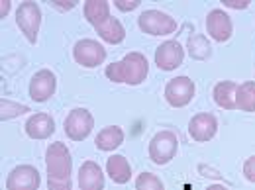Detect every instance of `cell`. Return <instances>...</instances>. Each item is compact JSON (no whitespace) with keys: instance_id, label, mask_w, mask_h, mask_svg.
Returning <instances> with one entry per match:
<instances>
[{"instance_id":"1","label":"cell","mask_w":255,"mask_h":190,"mask_svg":"<svg viewBox=\"0 0 255 190\" xmlns=\"http://www.w3.org/2000/svg\"><path fill=\"white\" fill-rule=\"evenodd\" d=\"M104 73H106L108 81H112V83H124V85L135 87V85H141L147 79L149 63H147L143 53L131 51V53L124 55V59L108 65Z\"/></svg>"},{"instance_id":"2","label":"cell","mask_w":255,"mask_h":190,"mask_svg":"<svg viewBox=\"0 0 255 190\" xmlns=\"http://www.w3.org/2000/svg\"><path fill=\"white\" fill-rule=\"evenodd\" d=\"M45 169L51 179H71L73 159L63 141H55L45 151Z\"/></svg>"},{"instance_id":"3","label":"cell","mask_w":255,"mask_h":190,"mask_svg":"<svg viewBox=\"0 0 255 190\" xmlns=\"http://www.w3.org/2000/svg\"><path fill=\"white\" fill-rule=\"evenodd\" d=\"M149 159L155 163V165H167L171 163L177 151H179V139L173 131L169 129H163V131H157L151 141H149Z\"/></svg>"},{"instance_id":"4","label":"cell","mask_w":255,"mask_h":190,"mask_svg":"<svg viewBox=\"0 0 255 190\" xmlns=\"http://www.w3.org/2000/svg\"><path fill=\"white\" fill-rule=\"evenodd\" d=\"M137 26L147 35H169L177 30V20L161 10H145L137 18Z\"/></svg>"},{"instance_id":"5","label":"cell","mask_w":255,"mask_h":190,"mask_svg":"<svg viewBox=\"0 0 255 190\" xmlns=\"http://www.w3.org/2000/svg\"><path fill=\"white\" fill-rule=\"evenodd\" d=\"M16 24L22 30V33L26 35V39L30 43L37 41V32L41 26V8L37 2H22L16 10Z\"/></svg>"},{"instance_id":"6","label":"cell","mask_w":255,"mask_h":190,"mask_svg":"<svg viewBox=\"0 0 255 190\" xmlns=\"http://www.w3.org/2000/svg\"><path fill=\"white\" fill-rule=\"evenodd\" d=\"M194 93H196V85L187 75L175 77L165 85V100L173 108H185L187 104H191Z\"/></svg>"},{"instance_id":"7","label":"cell","mask_w":255,"mask_h":190,"mask_svg":"<svg viewBox=\"0 0 255 190\" xmlns=\"http://www.w3.org/2000/svg\"><path fill=\"white\" fill-rule=\"evenodd\" d=\"M95 127V118L87 108H75L65 118V133L73 141H83L91 135Z\"/></svg>"},{"instance_id":"8","label":"cell","mask_w":255,"mask_h":190,"mask_svg":"<svg viewBox=\"0 0 255 190\" xmlns=\"http://www.w3.org/2000/svg\"><path fill=\"white\" fill-rule=\"evenodd\" d=\"M73 59L85 69H95L104 63L106 49L96 39H79L73 47Z\"/></svg>"},{"instance_id":"9","label":"cell","mask_w":255,"mask_h":190,"mask_svg":"<svg viewBox=\"0 0 255 190\" xmlns=\"http://www.w3.org/2000/svg\"><path fill=\"white\" fill-rule=\"evenodd\" d=\"M39 185H41V177L33 165L14 167L6 179V190H37Z\"/></svg>"},{"instance_id":"10","label":"cell","mask_w":255,"mask_h":190,"mask_svg":"<svg viewBox=\"0 0 255 190\" xmlns=\"http://www.w3.org/2000/svg\"><path fill=\"white\" fill-rule=\"evenodd\" d=\"M185 59V47L177 39H167L155 49V65L161 71H175L183 65Z\"/></svg>"},{"instance_id":"11","label":"cell","mask_w":255,"mask_h":190,"mask_svg":"<svg viewBox=\"0 0 255 190\" xmlns=\"http://www.w3.org/2000/svg\"><path fill=\"white\" fill-rule=\"evenodd\" d=\"M57 91V77L49 69H39L30 81V98L35 102H45Z\"/></svg>"},{"instance_id":"12","label":"cell","mask_w":255,"mask_h":190,"mask_svg":"<svg viewBox=\"0 0 255 190\" xmlns=\"http://www.w3.org/2000/svg\"><path fill=\"white\" fill-rule=\"evenodd\" d=\"M216 131H218V120L210 112H200L192 116L189 122V135L198 143L210 141L216 135Z\"/></svg>"},{"instance_id":"13","label":"cell","mask_w":255,"mask_h":190,"mask_svg":"<svg viewBox=\"0 0 255 190\" xmlns=\"http://www.w3.org/2000/svg\"><path fill=\"white\" fill-rule=\"evenodd\" d=\"M206 32L208 35L214 39V41H228L234 33V24H232V18L224 12L222 8H214L208 12L206 16Z\"/></svg>"},{"instance_id":"14","label":"cell","mask_w":255,"mask_h":190,"mask_svg":"<svg viewBox=\"0 0 255 190\" xmlns=\"http://www.w3.org/2000/svg\"><path fill=\"white\" fill-rule=\"evenodd\" d=\"M24 129H26V135L32 139H47L55 133V120L47 112H37L28 118Z\"/></svg>"},{"instance_id":"15","label":"cell","mask_w":255,"mask_h":190,"mask_svg":"<svg viewBox=\"0 0 255 190\" xmlns=\"http://www.w3.org/2000/svg\"><path fill=\"white\" fill-rule=\"evenodd\" d=\"M81 190H104V173L95 161H85L79 169Z\"/></svg>"},{"instance_id":"16","label":"cell","mask_w":255,"mask_h":190,"mask_svg":"<svg viewBox=\"0 0 255 190\" xmlns=\"http://www.w3.org/2000/svg\"><path fill=\"white\" fill-rule=\"evenodd\" d=\"M122 143H124V129L120 126H106L98 131L95 139L96 149L100 151H114Z\"/></svg>"},{"instance_id":"17","label":"cell","mask_w":255,"mask_h":190,"mask_svg":"<svg viewBox=\"0 0 255 190\" xmlns=\"http://www.w3.org/2000/svg\"><path fill=\"white\" fill-rule=\"evenodd\" d=\"M106 175L116 185H126L131 177V167L124 155H112L106 161Z\"/></svg>"},{"instance_id":"18","label":"cell","mask_w":255,"mask_h":190,"mask_svg":"<svg viewBox=\"0 0 255 190\" xmlns=\"http://www.w3.org/2000/svg\"><path fill=\"white\" fill-rule=\"evenodd\" d=\"M236 93H238V83L234 81H220L214 91H212V96H214V102L224 108V110H236Z\"/></svg>"},{"instance_id":"19","label":"cell","mask_w":255,"mask_h":190,"mask_svg":"<svg viewBox=\"0 0 255 190\" xmlns=\"http://www.w3.org/2000/svg\"><path fill=\"white\" fill-rule=\"evenodd\" d=\"M95 30H96V33L100 35V39H102V41L112 43V45L122 43V41H124V37H126V30H124L122 22H120L118 18H112V16H110L104 24L96 26Z\"/></svg>"},{"instance_id":"20","label":"cell","mask_w":255,"mask_h":190,"mask_svg":"<svg viewBox=\"0 0 255 190\" xmlns=\"http://www.w3.org/2000/svg\"><path fill=\"white\" fill-rule=\"evenodd\" d=\"M85 18L89 24L93 26H100L110 18V4L106 0H89L85 2Z\"/></svg>"},{"instance_id":"21","label":"cell","mask_w":255,"mask_h":190,"mask_svg":"<svg viewBox=\"0 0 255 190\" xmlns=\"http://www.w3.org/2000/svg\"><path fill=\"white\" fill-rule=\"evenodd\" d=\"M187 49H189V55L196 61H204L212 55V47L206 39L204 33H192L189 35V41H187Z\"/></svg>"},{"instance_id":"22","label":"cell","mask_w":255,"mask_h":190,"mask_svg":"<svg viewBox=\"0 0 255 190\" xmlns=\"http://www.w3.org/2000/svg\"><path fill=\"white\" fill-rule=\"evenodd\" d=\"M236 106L242 112H255V81H248L238 85Z\"/></svg>"},{"instance_id":"23","label":"cell","mask_w":255,"mask_h":190,"mask_svg":"<svg viewBox=\"0 0 255 190\" xmlns=\"http://www.w3.org/2000/svg\"><path fill=\"white\" fill-rule=\"evenodd\" d=\"M26 112H30V106H26V104H18V102H12L8 98H2L0 100V120L2 122H8L12 118H18V116H22Z\"/></svg>"},{"instance_id":"24","label":"cell","mask_w":255,"mask_h":190,"mask_svg":"<svg viewBox=\"0 0 255 190\" xmlns=\"http://www.w3.org/2000/svg\"><path fill=\"white\" fill-rule=\"evenodd\" d=\"M135 190H165V185L153 173H141L135 179Z\"/></svg>"},{"instance_id":"25","label":"cell","mask_w":255,"mask_h":190,"mask_svg":"<svg viewBox=\"0 0 255 190\" xmlns=\"http://www.w3.org/2000/svg\"><path fill=\"white\" fill-rule=\"evenodd\" d=\"M47 189L49 190H73L71 179H51L47 177Z\"/></svg>"},{"instance_id":"26","label":"cell","mask_w":255,"mask_h":190,"mask_svg":"<svg viewBox=\"0 0 255 190\" xmlns=\"http://www.w3.org/2000/svg\"><path fill=\"white\" fill-rule=\"evenodd\" d=\"M141 4V0H114V6L122 12H131Z\"/></svg>"},{"instance_id":"27","label":"cell","mask_w":255,"mask_h":190,"mask_svg":"<svg viewBox=\"0 0 255 190\" xmlns=\"http://www.w3.org/2000/svg\"><path fill=\"white\" fill-rule=\"evenodd\" d=\"M244 177H246L250 183H255V155L244 163Z\"/></svg>"},{"instance_id":"28","label":"cell","mask_w":255,"mask_h":190,"mask_svg":"<svg viewBox=\"0 0 255 190\" xmlns=\"http://www.w3.org/2000/svg\"><path fill=\"white\" fill-rule=\"evenodd\" d=\"M222 2L226 8H232V10H246L252 4V0H222Z\"/></svg>"},{"instance_id":"29","label":"cell","mask_w":255,"mask_h":190,"mask_svg":"<svg viewBox=\"0 0 255 190\" xmlns=\"http://www.w3.org/2000/svg\"><path fill=\"white\" fill-rule=\"evenodd\" d=\"M49 4L57 10H73L77 6V0H51Z\"/></svg>"},{"instance_id":"30","label":"cell","mask_w":255,"mask_h":190,"mask_svg":"<svg viewBox=\"0 0 255 190\" xmlns=\"http://www.w3.org/2000/svg\"><path fill=\"white\" fill-rule=\"evenodd\" d=\"M10 12V0H0V18H6Z\"/></svg>"},{"instance_id":"31","label":"cell","mask_w":255,"mask_h":190,"mask_svg":"<svg viewBox=\"0 0 255 190\" xmlns=\"http://www.w3.org/2000/svg\"><path fill=\"white\" fill-rule=\"evenodd\" d=\"M206 190H228V189H226L224 185H210V187H208Z\"/></svg>"}]
</instances>
